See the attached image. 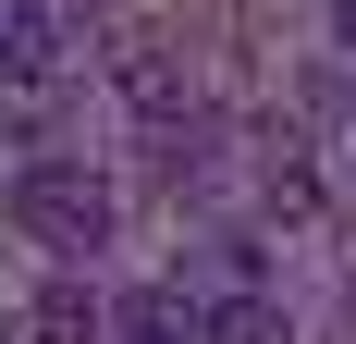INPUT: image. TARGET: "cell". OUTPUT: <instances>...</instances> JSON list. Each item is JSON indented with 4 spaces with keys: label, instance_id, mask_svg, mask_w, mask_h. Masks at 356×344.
<instances>
[{
    "label": "cell",
    "instance_id": "obj_2",
    "mask_svg": "<svg viewBox=\"0 0 356 344\" xmlns=\"http://www.w3.org/2000/svg\"><path fill=\"white\" fill-rule=\"evenodd\" d=\"M62 74H74L62 0H0V99H62Z\"/></svg>",
    "mask_w": 356,
    "mask_h": 344
},
{
    "label": "cell",
    "instance_id": "obj_6",
    "mask_svg": "<svg viewBox=\"0 0 356 344\" xmlns=\"http://www.w3.org/2000/svg\"><path fill=\"white\" fill-rule=\"evenodd\" d=\"M332 25H344V49H356V0H332Z\"/></svg>",
    "mask_w": 356,
    "mask_h": 344
},
{
    "label": "cell",
    "instance_id": "obj_5",
    "mask_svg": "<svg viewBox=\"0 0 356 344\" xmlns=\"http://www.w3.org/2000/svg\"><path fill=\"white\" fill-rule=\"evenodd\" d=\"M209 344H295V320H283V295H258V283H234L209 308Z\"/></svg>",
    "mask_w": 356,
    "mask_h": 344
},
{
    "label": "cell",
    "instance_id": "obj_1",
    "mask_svg": "<svg viewBox=\"0 0 356 344\" xmlns=\"http://www.w3.org/2000/svg\"><path fill=\"white\" fill-rule=\"evenodd\" d=\"M13 221H25L49 258H99L111 221H123V197H111V172H86V160H25L13 172Z\"/></svg>",
    "mask_w": 356,
    "mask_h": 344
},
{
    "label": "cell",
    "instance_id": "obj_3",
    "mask_svg": "<svg viewBox=\"0 0 356 344\" xmlns=\"http://www.w3.org/2000/svg\"><path fill=\"white\" fill-rule=\"evenodd\" d=\"M111 86H123V111H136V123H160V136H172V111H184V86H172V37L123 25V37H111Z\"/></svg>",
    "mask_w": 356,
    "mask_h": 344
},
{
    "label": "cell",
    "instance_id": "obj_4",
    "mask_svg": "<svg viewBox=\"0 0 356 344\" xmlns=\"http://www.w3.org/2000/svg\"><path fill=\"white\" fill-rule=\"evenodd\" d=\"M25 344H111V308L86 295V283H37V308H25Z\"/></svg>",
    "mask_w": 356,
    "mask_h": 344
}]
</instances>
